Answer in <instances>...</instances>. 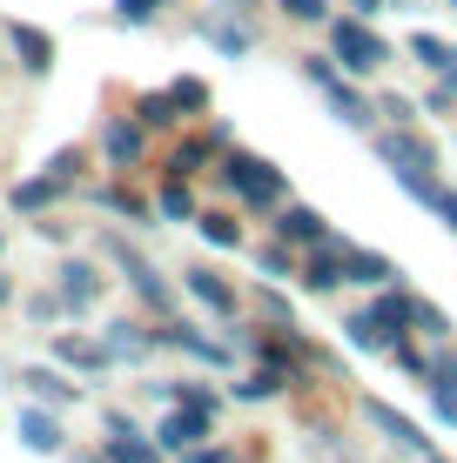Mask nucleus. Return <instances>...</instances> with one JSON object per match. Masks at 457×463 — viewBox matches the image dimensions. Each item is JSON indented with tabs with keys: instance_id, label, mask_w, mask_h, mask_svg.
Listing matches in <instances>:
<instances>
[{
	"instance_id": "nucleus-1",
	"label": "nucleus",
	"mask_w": 457,
	"mask_h": 463,
	"mask_svg": "<svg viewBox=\"0 0 457 463\" xmlns=\"http://www.w3.org/2000/svg\"><path fill=\"white\" fill-rule=\"evenodd\" d=\"M329 54H337L343 74H370V68H384V61H390V47L370 34L364 14H343V21H329Z\"/></svg>"
},
{
	"instance_id": "nucleus-2",
	"label": "nucleus",
	"mask_w": 457,
	"mask_h": 463,
	"mask_svg": "<svg viewBox=\"0 0 457 463\" xmlns=\"http://www.w3.org/2000/svg\"><path fill=\"white\" fill-rule=\"evenodd\" d=\"M223 175H229V188H243V195L256 202V209L282 202V168H276V162H256V155H229Z\"/></svg>"
},
{
	"instance_id": "nucleus-3",
	"label": "nucleus",
	"mask_w": 457,
	"mask_h": 463,
	"mask_svg": "<svg viewBox=\"0 0 457 463\" xmlns=\"http://www.w3.org/2000/svg\"><path fill=\"white\" fill-rule=\"evenodd\" d=\"M303 74H309V88H317V94H329V108H337L343 121H370L364 94H357V88L337 74V54H329V61H317V54H309V61H303Z\"/></svg>"
},
{
	"instance_id": "nucleus-4",
	"label": "nucleus",
	"mask_w": 457,
	"mask_h": 463,
	"mask_svg": "<svg viewBox=\"0 0 457 463\" xmlns=\"http://www.w3.org/2000/svg\"><path fill=\"white\" fill-rule=\"evenodd\" d=\"M376 148H384V162H390V168H437V148L417 135L411 121H404V128H390V135L376 141Z\"/></svg>"
},
{
	"instance_id": "nucleus-5",
	"label": "nucleus",
	"mask_w": 457,
	"mask_h": 463,
	"mask_svg": "<svg viewBox=\"0 0 457 463\" xmlns=\"http://www.w3.org/2000/svg\"><path fill=\"white\" fill-rule=\"evenodd\" d=\"M209 423H215L209 410H188V403H182L176 417H162V430H155V443H162V450H195V443L209 437Z\"/></svg>"
},
{
	"instance_id": "nucleus-6",
	"label": "nucleus",
	"mask_w": 457,
	"mask_h": 463,
	"mask_svg": "<svg viewBox=\"0 0 457 463\" xmlns=\"http://www.w3.org/2000/svg\"><path fill=\"white\" fill-rule=\"evenodd\" d=\"M364 417H370L376 430H384L390 443H404V450H424V457H431V437H424V430H417L411 417H397L390 403H376V396H370V403H364Z\"/></svg>"
},
{
	"instance_id": "nucleus-7",
	"label": "nucleus",
	"mask_w": 457,
	"mask_h": 463,
	"mask_svg": "<svg viewBox=\"0 0 457 463\" xmlns=\"http://www.w3.org/2000/svg\"><path fill=\"white\" fill-rule=\"evenodd\" d=\"M108 255H115V262H121V269H129V282H135V289H141V296H148V302H155V309H168V289H162V276H155V269H148V262H141V255H135L129 242H108Z\"/></svg>"
},
{
	"instance_id": "nucleus-8",
	"label": "nucleus",
	"mask_w": 457,
	"mask_h": 463,
	"mask_svg": "<svg viewBox=\"0 0 457 463\" xmlns=\"http://www.w3.org/2000/svg\"><path fill=\"white\" fill-rule=\"evenodd\" d=\"M7 41H14V54H21L27 74H47V68H54V41H47L41 27H14Z\"/></svg>"
},
{
	"instance_id": "nucleus-9",
	"label": "nucleus",
	"mask_w": 457,
	"mask_h": 463,
	"mask_svg": "<svg viewBox=\"0 0 457 463\" xmlns=\"http://www.w3.org/2000/svg\"><path fill=\"white\" fill-rule=\"evenodd\" d=\"M296 282H303V289H317V296H329L337 282H350V269H343V249H337V255H309Z\"/></svg>"
},
{
	"instance_id": "nucleus-10",
	"label": "nucleus",
	"mask_w": 457,
	"mask_h": 463,
	"mask_svg": "<svg viewBox=\"0 0 457 463\" xmlns=\"http://www.w3.org/2000/svg\"><path fill=\"white\" fill-rule=\"evenodd\" d=\"M101 148H108V162H115V168H135L141 162V128L135 121H108Z\"/></svg>"
},
{
	"instance_id": "nucleus-11",
	"label": "nucleus",
	"mask_w": 457,
	"mask_h": 463,
	"mask_svg": "<svg viewBox=\"0 0 457 463\" xmlns=\"http://www.w3.org/2000/svg\"><path fill=\"white\" fill-rule=\"evenodd\" d=\"M94 296H101V276H94L88 262H68V269H61V302H68V309H88Z\"/></svg>"
},
{
	"instance_id": "nucleus-12",
	"label": "nucleus",
	"mask_w": 457,
	"mask_h": 463,
	"mask_svg": "<svg viewBox=\"0 0 457 463\" xmlns=\"http://www.w3.org/2000/svg\"><path fill=\"white\" fill-rule=\"evenodd\" d=\"M108 463H162V443H141L129 423H115V437H108Z\"/></svg>"
},
{
	"instance_id": "nucleus-13",
	"label": "nucleus",
	"mask_w": 457,
	"mask_h": 463,
	"mask_svg": "<svg viewBox=\"0 0 457 463\" xmlns=\"http://www.w3.org/2000/svg\"><path fill=\"white\" fill-rule=\"evenodd\" d=\"M343 329H350V343H357V349H390V343H397V329H390V323H384V316H376V309L350 316V323H343Z\"/></svg>"
},
{
	"instance_id": "nucleus-14",
	"label": "nucleus",
	"mask_w": 457,
	"mask_h": 463,
	"mask_svg": "<svg viewBox=\"0 0 457 463\" xmlns=\"http://www.w3.org/2000/svg\"><path fill=\"white\" fill-rule=\"evenodd\" d=\"M411 61H417V68H431V74H451L457 68V47L437 41V34H411Z\"/></svg>"
},
{
	"instance_id": "nucleus-15",
	"label": "nucleus",
	"mask_w": 457,
	"mask_h": 463,
	"mask_svg": "<svg viewBox=\"0 0 457 463\" xmlns=\"http://www.w3.org/2000/svg\"><path fill=\"white\" fill-rule=\"evenodd\" d=\"M54 356L74 363V370H101L108 363V343H88V336H54Z\"/></svg>"
},
{
	"instance_id": "nucleus-16",
	"label": "nucleus",
	"mask_w": 457,
	"mask_h": 463,
	"mask_svg": "<svg viewBox=\"0 0 457 463\" xmlns=\"http://www.w3.org/2000/svg\"><path fill=\"white\" fill-rule=\"evenodd\" d=\"M188 289H195V302H209V309H223V316L235 309V289L215 276V269H195V276H188Z\"/></svg>"
},
{
	"instance_id": "nucleus-17",
	"label": "nucleus",
	"mask_w": 457,
	"mask_h": 463,
	"mask_svg": "<svg viewBox=\"0 0 457 463\" xmlns=\"http://www.w3.org/2000/svg\"><path fill=\"white\" fill-rule=\"evenodd\" d=\"M21 443L27 450H61V423L47 417V410H27L21 417Z\"/></svg>"
},
{
	"instance_id": "nucleus-18",
	"label": "nucleus",
	"mask_w": 457,
	"mask_h": 463,
	"mask_svg": "<svg viewBox=\"0 0 457 463\" xmlns=\"http://www.w3.org/2000/svg\"><path fill=\"white\" fill-rule=\"evenodd\" d=\"M343 269H350L357 282H390L397 269L384 262V255H370V249H343Z\"/></svg>"
},
{
	"instance_id": "nucleus-19",
	"label": "nucleus",
	"mask_w": 457,
	"mask_h": 463,
	"mask_svg": "<svg viewBox=\"0 0 457 463\" xmlns=\"http://www.w3.org/2000/svg\"><path fill=\"white\" fill-rule=\"evenodd\" d=\"M276 229H282V235H296V242H323V235H329V222H323L317 209H290V215L276 222Z\"/></svg>"
},
{
	"instance_id": "nucleus-20",
	"label": "nucleus",
	"mask_w": 457,
	"mask_h": 463,
	"mask_svg": "<svg viewBox=\"0 0 457 463\" xmlns=\"http://www.w3.org/2000/svg\"><path fill=\"white\" fill-rule=\"evenodd\" d=\"M21 383L41 396V403H74V383H61L54 370H21Z\"/></svg>"
},
{
	"instance_id": "nucleus-21",
	"label": "nucleus",
	"mask_w": 457,
	"mask_h": 463,
	"mask_svg": "<svg viewBox=\"0 0 457 463\" xmlns=\"http://www.w3.org/2000/svg\"><path fill=\"white\" fill-rule=\"evenodd\" d=\"M209 148H223V141H215V135H202V141H182V148H176V162H168V175H182V182H188V175H195L202 162H209Z\"/></svg>"
},
{
	"instance_id": "nucleus-22",
	"label": "nucleus",
	"mask_w": 457,
	"mask_h": 463,
	"mask_svg": "<svg viewBox=\"0 0 457 463\" xmlns=\"http://www.w3.org/2000/svg\"><path fill=\"white\" fill-rule=\"evenodd\" d=\"M135 115H141V128H168V121L182 115V108H176V94H141Z\"/></svg>"
},
{
	"instance_id": "nucleus-23",
	"label": "nucleus",
	"mask_w": 457,
	"mask_h": 463,
	"mask_svg": "<svg viewBox=\"0 0 457 463\" xmlns=\"http://www.w3.org/2000/svg\"><path fill=\"white\" fill-rule=\"evenodd\" d=\"M61 188H68V182H54V175H41V182H21V188H14V209H47Z\"/></svg>"
},
{
	"instance_id": "nucleus-24",
	"label": "nucleus",
	"mask_w": 457,
	"mask_h": 463,
	"mask_svg": "<svg viewBox=\"0 0 457 463\" xmlns=\"http://www.w3.org/2000/svg\"><path fill=\"white\" fill-rule=\"evenodd\" d=\"M431 403H437V417H444V423H457V370H451V363L431 376Z\"/></svg>"
},
{
	"instance_id": "nucleus-25",
	"label": "nucleus",
	"mask_w": 457,
	"mask_h": 463,
	"mask_svg": "<svg viewBox=\"0 0 457 463\" xmlns=\"http://www.w3.org/2000/svg\"><path fill=\"white\" fill-rule=\"evenodd\" d=\"M168 94H176L182 115H202V108H209V81H195V74H182V81L168 88Z\"/></svg>"
},
{
	"instance_id": "nucleus-26",
	"label": "nucleus",
	"mask_w": 457,
	"mask_h": 463,
	"mask_svg": "<svg viewBox=\"0 0 457 463\" xmlns=\"http://www.w3.org/2000/svg\"><path fill=\"white\" fill-rule=\"evenodd\" d=\"M276 390H282V370H270V363H262L249 383H235V396H243V403H256V396H276Z\"/></svg>"
},
{
	"instance_id": "nucleus-27",
	"label": "nucleus",
	"mask_w": 457,
	"mask_h": 463,
	"mask_svg": "<svg viewBox=\"0 0 457 463\" xmlns=\"http://www.w3.org/2000/svg\"><path fill=\"white\" fill-rule=\"evenodd\" d=\"M141 349H148V336H141L135 323H115V329H108V356H141Z\"/></svg>"
},
{
	"instance_id": "nucleus-28",
	"label": "nucleus",
	"mask_w": 457,
	"mask_h": 463,
	"mask_svg": "<svg viewBox=\"0 0 457 463\" xmlns=\"http://www.w3.org/2000/svg\"><path fill=\"white\" fill-rule=\"evenodd\" d=\"M209 41L223 47V54H249V34H243L235 21H209Z\"/></svg>"
},
{
	"instance_id": "nucleus-29",
	"label": "nucleus",
	"mask_w": 457,
	"mask_h": 463,
	"mask_svg": "<svg viewBox=\"0 0 457 463\" xmlns=\"http://www.w3.org/2000/svg\"><path fill=\"white\" fill-rule=\"evenodd\" d=\"M202 235H209L215 249H235V242H243V229H235L229 215H202Z\"/></svg>"
},
{
	"instance_id": "nucleus-30",
	"label": "nucleus",
	"mask_w": 457,
	"mask_h": 463,
	"mask_svg": "<svg viewBox=\"0 0 457 463\" xmlns=\"http://www.w3.org/2000/svg\"><path fill=\"white\" fill-rule=\"evenodd\" d=\"M188 209H195V202H188V188H182V175H176V182L162 188V215H168V222H182Z\"/></svg>"
},
{
	"instance_id": "nucleus-31",
	"label": "nucleus",
	"mask_w": 457,
	"mask_h": 463,
	"mask_svg": "<svg viewBox=\"0 0 457 463\" xmlns=\"http://www.w3.org/2000/svg\"><path fill=\"white\" fill-rule=\"evenodd\" d=\"M417 329H424V336H444V329H451V316L437 309V302H417Z\"/></svg>"
},
{
	"instance_id": "nucleus-32",
	"label": "nucleus",
	"mask_w": 457,
	"mask_h": 463,
	"mask_svg": "<svg viewBox=\"0 0 457 463\" xmlns=\"http://www.w3.org/2000/svg\"><path fill=\"white\" fill-rule=\"evenodd\" d=\"M276 7L290 14V21H323V14H329L323 0H276Z\"/></svg>"
},
{
	"instance_id": "nucleus-33",
	"label": "nucleus",
	"mask_w": 457,
	"mask_h": 463,
	"mask_svg": "<svg viewBox=\"0 0 457 463\" xmlns=\"http://www.w3.org/2000/svg\"><path fill=\"white\" fill-rule=\"evenodd\" d=\"M155 7H162V0H115V14H121V21H135V27H141V21H148V14H155Z\"/></svg>"
},
{
	"instance_id": "nucleus-34",
	"label": "nucleus",
	"mask_w": 457,
	"mask_h": 463,
	"mask_svg": "<svg viewBox=\"0 0 457 463\" xmlns=\"http://www.w3.org/2000/svg\"><path fill=\"white\" fill-rule=\"evenodd\" d=\"M74 168H81V155H74V148H61L54 162H47V175H54V182H74Z\"/></svg>"
},
{
	"instance_id": "nucleus-35",
	"label": "nucleus",
	"mask_w": 457,
	"mask_h": 463,
	"mask_svg": "<svg viewBox=\"0 0 457 463\" xmlns=\"http://www.w3.org/2000/svg\"><path fill=\"white\" fill-rule=\"evenodd\" d=\"M176 396H182V403H188V410H209V417H215V390H195V383H182V390H176Z\"/></svg>"
},
{
	"instance_id": "nucleus-36",
	"label": "nucleus",
	"mask_w": 457,
	"mask_h": 463,
	"mask_svg": "<svg viewBox=\"0 0 457 463\" xmlns=\"http://www.w3.org/2000/svg\"><path fill=\"white\" fill-rule=\"evenodd\" d=\"M384 115H390V121H397V128H404V121H417V108H411V101H404V94H384Z\"/></svg>"
},
{
	"instance_id": "nucleus-37",
	"label": "nucleus",
	"mask_w": 457,
	"mask_h": 463,
	"mask_svg": "<svg viewBox=\"0 0 457 463\" xmlns=\"http://www.w3.org/2000/svg\"><path fill=\"white\" fill-rule=\"evenodd\" d=\"M437 215H444L451 229H457V188H444V195H437Z\"/></svg>"
},
{
	"instance_id": "nucleus-38",
	"label": "nucleus",
	"mask_w": 457,
	"mask_h": 463,
	"mask_svg": "<svg viewBox=\"0 0 457 463\" xmlns=\"http://www.w3.org/2000/svg\"><path fill=\"white\" fill-rule=\"evenodd\" d=\"M188 463H229V457H215V450H188Z\"/></svg>"
},
{
	"instance_id": "nucleus-39",
	"label": "nucleus",
	"mask_w": 457,
	"mask_h": 463,
	"mask_svg": "<svg viewBox=\"0 0 457 463\" xmlns=\"http://www.w3.org/2000/svg\"><path fill=\"white\" fill-rule=\"evenodd\" d=\"M350 7H357V14H364V21H370V14H376V7H384V0H350Z\"/></svg>"
},
{
	"instance_id": "nucleus-40",
	"label": "nucleus",
	"mask_w": 457,
	"mask_h": 463,
	"mask_svg": "<svg viewBox=\"0 0 457 463\" xmlns=\"http://www.w3.org/2000/svg\"><path fill=\"white\" fill-rule=\"evenodd\" d=\"M444 94H457V68H451V74H444Z\"/></svg>"
},
{
	"instance_id": "nucleus-41",
	"label": "nucleus",
	"mask_w": 457,
	"mask_h": 463,
	"mask_svg": "<svg viewBox=\"0 0 457 463\" xmlns=\"http://www.w3.org/2000/svg\"><path fill=\"white\" fill-rule=\"evenodd\" d=\"M0 302H7V276H0Z\"/></svg>"
},
{
	"instance_id": "nucleus-42",
	"label": "nucleus",
	"mask_w": 457,
	"mask_h": 463,
	"mask_svg": "<svg viewBox=\"0 0 457 463\" xmlns=\"http://www.w3.org/2000/svg\"><path fill=\"white\" fill-rule=\"evenodd\" d=\"M81 463H101V457H81Z\"/></svg>"
},
{
	"instance_id": "nucleus-43",
	"label": "nucleus",
	"mask_w": 457,
	"mask_h": 463,
	"mask_svg": "<svg viewBox=\"0 0 457 463\" xmlns=\"http://www.w3.org/2000/svg\"><path fill=\"white\" fill-rule=\"evenodd\" d=\"M431 463H444V457H431Z\"/></svg>"
},
{
	"instance_id": "nucleus-44",
	"label": "nucleus",
	"mask_w": 457,
	"mask_h": 463,
	"mask_svg": "<svg viewBox=\"0 0 457 463\" xmlns=\"http://www.w3.org/2000/svg\"><path fill=\"white\" fill-rule=\"evenodd\" d=\"M451 7H457V0H451Z\"/></svg>"
}]
</instances>
